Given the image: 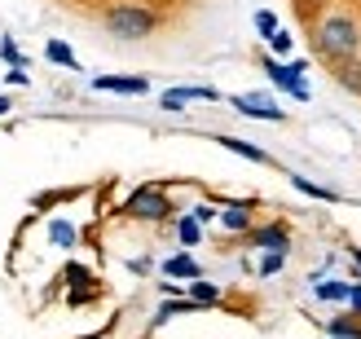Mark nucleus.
<instances>
[{
  "instance_id": "nucleus-9",
  "label": "nucleus",
  "mask_w": 361,
  "mask_h": 339,
  "mask_svg": "<svg viewBox=\"0 0 361 339\" xmlns=\"http://www.w3.org/2000/svg\"><path fill=\"white\" fill-rule=\"evenodd\" d=\"M216 141H221L229 154H243L247 164H264V168H274V154L260 150V146H251V141H243V137H216Z\"/></svg>"
},
{
  "instance_id": "nucleus-25",
  "label": "nucleus",
  "mask_w": 361,
  "mask_h": 339,
  "mask_svg": "<svg viewBox=\"0 0 361 339\" xmlns=\"http://www.w3.org/2000/svg\"><path fill=\"white\" fill-rule=\"evenodd\" d=\"M66 278L71 282H93V278H88V269H66ZM88 295H93V291H75V295H71V304H84Z\"/></svg>"
},
{
  "instance_id": "nucleus-6",
  "label": "nucleus",
  "mask_w": 361,
  "mask_h": 339,
  "mask_svg": "<svg viewBox=\"0 0 361 339\" xmlns=\"http://www.w3.org/2000/svg\"><path fill=\"white\" fill-rule=\"evenodd\" d=\"M247 247H260V252H291V234L286 225H260V229H247Z\"/></svg>"
},
{
  "instance_id": "nucleus-2",
  "label": "nucleus",
  "mask_w": 361,
  "mask_h": 339,
  "mask_svg": "<svg viewBox=\"0 0 361 339\" xmlns=\"http://www.w3.org/2000/svg\"><path fill=\"white\" fill-rule=\"evenodd\" d=\"M102 27L115 40H146V35L159 31V13L150 5H141V0H119V5L102 13Z\"/></svg>"
},
{
  "instance_id": "nucleus-18",
  "label": "nucleus",
  "mask_w": 361,
  "mask_h": 339,
  "mask_svg": "<svg viewBox=\"0 0 361 339\" xmlns=\"http://www.w3.org/2000/svg\"><path fill=\"white\" fill-rule=\"evenodd\" d=\"M176 313H198V304L185 295V300H168V304H159V313H154V326H164L168 317H176Z\"/></svg>"
},
{
  "instance_id": "nucleus-10",
  "label": "nucleus",
  "mask_w": 361,
  "mask_h": 339,
  "mask_svg": "<svg viewBox=\"0 0 361 339\" xmlns=\"http://www.w3.org/2000/svg\"><path fill=\"white\" fill-rule=\"evenodd\" d=\"M164 273H168V278H185V282H194V278H203V264H198L190 252H180V256H168V260H164Z\"/></svg>"
},
{
  "instance_id": "nucleus-27",
  "label": "nucleus",
  "mask_w": 361,
  "mask_h": 339,
  "mask_svg": "<svg viewBox=\"0 0 361 339\" xmlns=\"http://www.w3.org/2000/svg\"><path fill=\"white\" fill-rule=\"evenodd\" d=\"M344 304H348V313H361V282H348V300H344Z\"/></svg>"
},
{
  "instance_id": "nucleus-12",
  "label": "nucleus",
  "mask_w": 361,
  "mask_h": 339,
  "mask_svg": "<svg viewBox=\"0 0 361 339\" xmlns=\"http://www.w3.org/2000/svg\"><path fill=\"white\" fill-rule=\"evenodd\" d=\"M44 58H49L53 66L80 70V58H75V53H71V44H62V40H49V44H44Z\"/></svg>"
},
{
  "instance_id": "nucleus-16",
  "label": "nucleus",
  "mask_w": 361,
  "mask_h": 339,
  "mask_svg": "<svg viewBox=\"0 0 361 339\" xmlns=\"http://www.w3.org/2000/svg\"><path fill=\"white\" fill-rule=\"evenodd\" d=\"M361 313H348V317H335V322L326 326L331 339H361V322H357Z\"/></svg>"
},
{
  "instance_id": "nucleus-24",
  "label": "nucleus",
  "mask_w": 361,
  "mask_h": 339,
  "mask_svg": "<svg viewBox=\"0 0 361 339\" xmlns=\"http://www.w3.org/2000/svg\"><path fill=\"white\" fill-rule=\"evenodd\" d=\"M269 49H274V53H278V58H286V53H291V49H295V44H291V35H286V31H282V27H278V31H274V35H269Z\"/></svg>"
},
{
  "instance_id": "nucleus-20",
  "label": "nucleus",
  "mask_w": 361,
  "mask_h": 339,
  "mask_svg": "<svg viewBox=\"0 0 361 339\" xmlns=\"http://www.w3.org/2000/svg\"><path fill=\"white\" fill-rule=\"evenodd\" d=\"M282 264H286V252H264V256H260V278L282 273Z\"/></svg>"
},
{
  "instance_id": "nucleus-19",
  "label": "nucleus",
  "mask_w": 361,
  "mask_h": 339,
  "mask_svg": "<svg viewBox=\"0 0 361 339\" xmlns=\"http://www.w3.org/2000/svg\"><path fill=\"white\" fill-rule=\"evenodd\" d=\"M172 93H176L180 101H221V93H216V88H207V84H185V88H172Z\"/></svg>"
},
{
  "instance_id": "nucleus-5",
  "label": "nucleus",
  "mask_w": 361,
  "mask_h": 339,
  "mask_svg": "<svg viewBox=\"0 0 361 339\" xmlns=\"http://www.w3.org/2000/svg\"><path fill=\"white\" fill-rule=\"evenodd\" d=\"M229 106L238 115H247V119H269V123H282L286 119V111L282 106H274L269 97H260V93H247V97H229Z\"/></svg>"
},
{
  "instance_id": "nucleus-1",
  "label": "nucleus",
  "mask_w": 361,
  "mask_h": 339,
  "mask_svg": "<svg viewBox=\"0 0 361 339\" xmlns=\"http://www.w3.org/2000/svg\"><path fill=\"white\" fill-rule=\"evenodd\" d=\"M313 44H317V53H322L331 66L357 58V53H361V27H357V18L344 13V9L326 13V18L313 27Z\"/></svg>"
},
{
  "instance_id": "nucleus-17",
  "label": "nucleus",
  "mask_w": 361,
  "mask_h": 339,
  "mask_svg": "<svg viewBox=\"0 0 361 339\" xmlns=\"http://www.w3.org/2000/svg\"><path fill=\"white\" fill-rule=\"evenodd\" d=\"M176 238H180V247H198L203 242V225H198L194 216H180L176 221Z\"/></svg>"
},
{
  "instance_id": "nucleus-7",
  "label": "nucleus",
  "mask_w": 361,
  "mask_h": 339,
  "mask_svg": "<svg viewBox=\"0 0 361 339\" xmlns=\"http://www.w3.org/2000/svg\"><path fill=\"white\" fill-rule=\"evenodd\" d=\"M93 88H97V93H123V97H141V93H150V84L141 80V75H97Z\"/></svg>"
},
{
  "instance_id": "nucleus-23",
  "label": "nucleus",
  "mask_w": 361,
  "mask_h": 339,
  "mask_svg": "<svg viewBox=\"0 0 361 339\" xmlns=\"http://www.w3.org/2000/svg\"><path fill=\"white\" fill-rule=\"evenodd\" d=\"M0 58H5L9 66H18V70H27V58H23V53H18V44L9 40V35H5V40H0Z\"/></svg>"
},
{
  "instance_id": "nucleus-26",
  "label": "nucleus",
  "mask_w": 361,
  "mask_h": 339,
  "mask_svg": "<svg viewBox=\"0 0 361 339\" xmlns=\"http://www.w3.org/2000/svg\"><path fill=\"white\" fill-rule=\"evenodd\" d=\"M190 216H194L198 225H207V221H216V216H221V207H212V203H198V207L190 211Z\"/></svg>"
},
{
  "instance_id": "nucleus-22",
  "label": "nucleus",
  "mask_w": 361,
  "mask_h": 339,
  "mask_svg": "<svg viewBox=\"0 0 361 339\" xmlns=\"http://www.w3.org/2000/svg\"><path fill=\"white\" fill-rule=\"evenodd\" d=\"M251 23H256V31L269 40V35L278 31V13H274V9H256V18H251Z\"/></svg>"
},
{
  "instance_id": "nucleus-11",
  "label": "nucleus",
  "mask_w": 361,
  "mask_h": 339,
  "mask_svg": "<svg viewBox=\"0 0 361 339\" xmlns=\"http://www.w3.org/2000/svg\"><path fill=\"white\" fill-rule=\"evenodd\" d=\"M221 225L229 229V234H247V229H251V203H229V207H221Z\"/></svg>"
},
{
  "instance_id": "nucleus-28",
  "label": "nucleus",
  "mask_w": 361,
  "mask_h": 339,
  "mask_svg": "<svg viewBox=\"0 0 361 339\" xmlns=\"http://www.w3.org/2000/svg\"><path fill=\"white\" fill-rule=\"evenodd\" d=\"M9 111H13V101H9V97H5V93H0V119H5V115H9Z\"/></svg>"
},
{
  "instance_id": "nucleus-15",
  "label": "nucleus",
  "mask_w": 361,
  "mask_h": 339,
  "mask_svg": "<svg viewBox=\"0 0 361 339\" xmlns=\"http://www.w3.org/2000/svg\"><path fill=\"white\" fill-rule=\"evenodd\" d=\"M291 185H295L300 194H309V199H322V203H339V194H335V190H326V185L309 181V176H291Z\"/></svg>"
},
{
  "instance_id": "nucleus-13",
  "label": "nucleus",
  "mask_w": 361,
  "mask_h": 339,
  "mask_svg": "<svg viewBox=\"0 0 361 339\" xmlns=\"http://www.w3.org/2000/svg\"><path fill=\"white\" fill-rule=\"evenodd\" d=\"M190 300H194L198 309H207V304H216V300H221V287H216V282L194 278V282H190Z\"/></svg>"
},
{
  "instance_id": "nucleus-14",
  "label": "nucleus",
  "mask_w": 361,
  "mask_h": 339,
  "mask_svg": "<svg viewBox=\"0 0 361 339\" xmlns=\"http://www.w3.org/2000/svg\"><path fill=\"white\" fill-rule=\"evenodd\" d=\"M317 300H331V304H344L348 300V282H339V278H326V282H317L313 287Z\"/></svg>"
},
{
  "instance_id": "nucleus-21",
  "label": "nucleus",
  "mask_w": 361,
  "mask_h": 339,
  "mask_svg": "<svg viewBox=\"0 0 361 339\" xmlns=\"http://www.w3.org/2000/svg\"><path fill=\"white\" fill-rule=\"evenodd\" d=\"M49 238L58 242V247H75V229H71L66 221H53V225H49Z\"/></svg>"
},
{
  "instance_id": "nucleus-4",
  "label": "nucleus",
  "mask_w": 361,
  "mask_h": 339,
  "mask_svg": "<svg viewBox=\"0 0 361 339\" xmlns=\"http://www.w3.org/2000/svg\"><path fill=\"white\" fill-rule=\"evenodd\" d=\"M264 70H269V80H274L282 93H291L295 101H309V84H304V70H309V62H304V58H295V62L264 58Z\"/></svg>"
},
{
  "instance_id": "nucleus-8",
  "label": "nucleus",
  "mask_w": 361,
  "mask_h": 339,
  "mask_svg": "<svg viewBox=\"0 0 361 339\" xmlns=\"http://www.w3.org/2000/svg\"><path fill=\"white\" fill-rule=\"evenodd\" d=\"M331 75H335V84L344 88V93L361 97V53H357V58H348V62H335Z\"/></svg>"
},
{
  "instance_id": "nucleus-29",
  "label": "nucleus",
  "mask_w": 361,
  "mask_h": 339,
  "mask_svg": "<svg viewBox=\"0 0 361 339\" xmlns=\"http://www.w3.org/2000/svg\"><path fill=\"white\" fill-rule=\"evenodd\" d=\"M348 256L357 260V269H361V247H348Z\"/></svg>"
},
{
  "instance_id": "nucleus-3",
  "label": "nucleus",
  "mask_w": 361,
  "mask_h": 339,
  "mask_svg": "<svg viewBox=\"0 0 361 339\" xmlns=\"http://www.w3.org/2000/svg\"><path fill=\"white\" fill-rule=\"evenodd\" d=\"M172 199L164 194V185H137L133 194H128V203H123V216H133V221H150V225H159V221H168L172 216Z\"/></svg>"
}]
</instances>
